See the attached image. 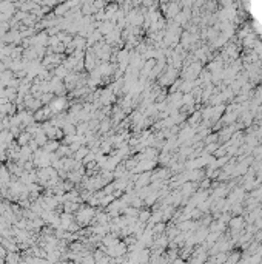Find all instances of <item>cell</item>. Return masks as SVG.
Returning <instances> with one entry per match:
<instances>
[{
	"label": "cell",
	"instance_id": "6da1fadb",
	"mask_svg": "<svg viewBox=\"0 0 262 264\" xmlns=\"http://www.w3.org/2000/svg\"><path fill=\"white\" fill-rule=\"evenodd\" d=\"M62 107H63V101H62V99L52 102V111H59Z\"/></svg>",
	"mask_w": 262,
	"mask_h": 264
}]
</instances>
